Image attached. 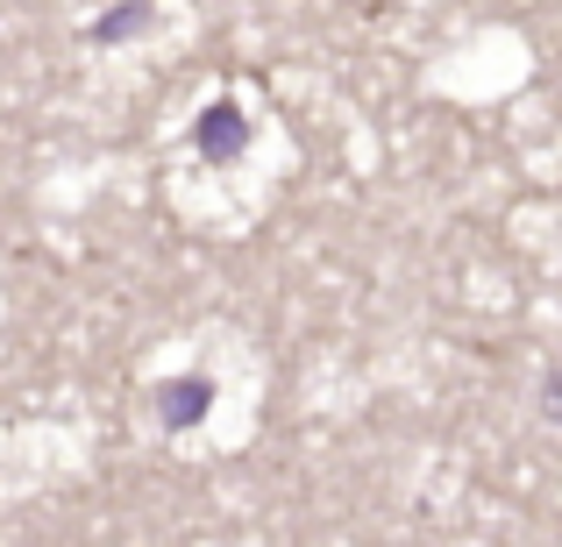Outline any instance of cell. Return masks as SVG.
Here are the masks:
<instances>
[{
	"mask_svg": "<svg viewBox=\"0 0 562 547\" xmlns=\"http://www.w3.org/2000/svg\"><path fill=\"white\" fill-rule=\"evenodd\" d=\"M143 22H150V8H128V14H100V22H93V36H100V43H108V36H136Z\"/></svg>",
	"mask_w": 562,
	"mask_h": 547,
	"instance_id": "2",
	"label": "cell"
},
{
	"mask_svg": "<svg viewBox=\"0 0 562 547\" xmlns=\"http://www.w3.org/2000/svg\"><path fill=\"white\" fill-rule=\"evenodd\" d=\"M206 412V377H186V384H165V426H192Z\"/></svg>",
	"mask_w": 562,
	"mask_h": 547,
	"instance_id": "1",
	"label": "cell"
}]
</instances>
